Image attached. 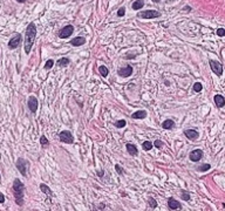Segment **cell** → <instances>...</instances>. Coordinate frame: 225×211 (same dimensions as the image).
<instances>
[{
  "instance_id": "1",
  "label": "cell",
  "mask_w": 225,
  "mask_h": 211,
  "mask_svg": "<svg viewBox=\"0 0 225 211\" xmlns=\"http://www.w3.org/2000/svg\"><path fill=\"white\" fill-rule=\"evenodd\" d=\"M35 36H36V27H35V24L32 22V24H30L27 26L26 34H25V53L26 54L31 53V49H32L33 47Z\"/></svg>"
},
{
  "instance_id": "2",
  "label": "cell",
  "mask_w": 225,
  "mask_h": 211,
  "mask_svg": "<svg viewBox=\"0 0 225 211\" xmlns=\"http://www.w3.org/2000/svg\"><path fill=\"white\" fill-rule=\"evenodd\" d=\"M24 191H25V185L19 178H15L13 182V194L15 198V203L19 207L24 205Z\"/></svg>"
},
{
  "instance_id": "3",
  "label": "cell",
  "mask_w": 225,
  "mask_h": 211,
  "mask_svg": "<svg viewBox=\"0 0 225 211\" xmlns=\"http://www.w3.org/2000/svg\"><path fill=\"white\" fill-rule=\"evenodd\" d=\"M15 165H17L18 170L20 171V174H21L24 177H27V170H28L30 163H28V162H27L25 158L20 157V158H18V161H17Z\"/></svg>"
},
{
  "instance_id": "4",
  "label": "cell",
  "mask_w": 225,
  "mask_h": 211,
  "mask_svg": "<svg viewBox=\"0 0 225 211\" xmlns=\"http://www.w3.org/2000/svg\"><path fill=\"white\" fill-rule=\"evenodd\" d=\"M59 137H60V141H61L62 143H66V144H72V143H74V137H73L72 133L68 131V130L61 131L60 135H59Z\"/></svg>"
},
{
  "instance_id": "5",
  "label": "cell",
  "mask_w": 225,
  "mask_h": 211,
  "mask_svg": "<svg viewBox=\"0 0 225 211\" xmlns=\"http://www.w3.org/2000/svg\"><path fill=\"white\" fill-rule=\"evenodd\" d=\"M161 14L158 11H155V9H149V11H144V12H141L138 14L140 18H143V19H155V18H158Z\"/></svg>"
},
{
  "instance_id": "6",
  "label": "cell",
  "mask_w": 225,
  "mask_h": 211,
  "mask_svg": "<svg viewBox=\"0 0 225 211\" xmlns=\"http://www.w3.org/2000/svg\"><path fill=\"white\" fill-rule=\"evenodd\" d=\"M21 34L20 33H18V34H15L11 40H9V42H8V48L9 49H15L18 46H19V44L21 42Z\"/></svg>"
},
{
  "instance_id": "7",
  "label": "cell",
  "mask_w": 225,
  "mask_h": 211,
  "mask_svg": "<svg viewBox=\"0 0 225 211\" xmlns=\"http://www.w3.org/2000/svg\"><path fill=\"white\" fill-rule=\"evenodd\" d=\"M74 32V27L72 25H67L66 27H64L62 30L59 32V38L60 39H66V38H69Z\"/></svg>"
},
{
  "instance_id": "8",
  "label": "cell",
  "mask_w": 225,
  "mask_h": 211,
  "mask_svg": "<svg viewBox=\"0 0 225 211\" xmlns=\"http://www.w3.org/2000/svg\"><path fill=\"white\" fill-rule=\"evenodd\" d=\"M210 67H211V70L216 75L221 76L223 74V66L219 62H217V61H210Z\"/></svg>"
},
{
  "instance_id": "9",
  "label": "cell",
  "mask_w": 225,
  "mask_h": 211,
  "mask_svg": "<svg viewBox=\"0 0 225 211\" xmlns=\"http://www.w3.org/2000/svg\"><path fill=\"white\" fill-rule=\"evenodd\" d=\"M27 104H28V108H30V110L32 112L33 114L36 113V110H38V99L35 96H30L28 97Z\"/></svg>"
},
{
  "instance_id": "10",
  "label": "cell",
  "mask_w": 225,
  "mask_h": 211,
  "mask_svg": "<svg viewBox=\"0 0 225 211\" xmlns=\"http://www.w3.org/2000/svg\"><path fill=\"white\" fill-rule=\"evenodd\" d=\"M117 73H119V75L122 76V78H129V76L132 74V67L128 65V66H126V67H123V68H120Z\"/></svg>"
},
{
  "instance_id": "11",
  "label": "cell",
  "mask_w": 225,
  "mask_h": 211,
  "mask_svg": "<svg viewBox=\"0 0 225 211\" xmlns=\"http://www.w3.org/2000/svg\"><path fill=\"white\" fill-rule=\"evenodd\" d=\"M168 205H169V209L170 210H176V209H182V205L178 201H176L174 197H170L168 199Z\"/></svg>"
},
{
  "instance_id": "12",
  "label": "cell",
  "mask_w": 225,
  "mask_h": 211,
  "mask_svg": "<svg viewBox=\"0 0 225 211\" xmlns=\"http://www.w3.org/2000/svg\"><path fill=\"white\" fill-rule=\"evenodd\" d=\"M202 157H203V151L200 149H196V150H192L190 152V160L192 162H198Z\"/></svg>"
},
{
  "instance_id": "13",
  "label": "cell",
  "mask_w": 225,
  "mask_h": 211,
  "mask_svg": "<svg viewBox=\"0 0 225 211\" xmlns=\"http://www.w3.org/2000/svg\"><path fill=\"white\" fill-rule=\"evenodd\" d=\"M184 135L189 138V140H191V141H195V140H197L198 138V131H196V130H193V129H188V130H185L184 131Z\"/></svg>"
},
{
  "instance_id": "14",
  "label": "cell",
  "mask_w": 225,
  "mask_h": 211,
  "mask_svg": "<svg viewBox=\"0 0 225 211\" xmlns=\"http://www.w3.org/2000/svg\"><path fill=\"white\" fill-rule=\"evenodd\" d=\"M85 42H86V39H85L83 36H77V38L70 40V45H72V46H75V47L82 46V45H85Z\"/></svg>"
},
{
  "instance_id": "15",
  "label": "cell",
  "mask_w": 225,
  "mask_h": 211,
  "mask_svg": "<svg viewBox=\"0 0 225 211\" xmlns=\"http://www.w3.org/2000/svg\"><path fill=\"white\" fill-rule=\"evenodd\" d=\"M147 112L145 110H137L134 114H131V119L134 120H140V119H145L147 117Z\"/></svg>"
},
{
  "instance_id": "16",
  "label": "cell",
  "mask_w": 225,
  "mask_h": 211,
  "mask_svg": "<svg viewBox=\"0 0 225 211\" xmlns=\"http://www.w3.org/2000/svg\"><path fill=\"white\" fill-rule=\"evenodd\" d=\"M213 100H215V103H216V106H217L218 108H222V107L225 106V99L222 95H216V96L213 97Z\"/></svg>"
},
{
  "instance_id": "17",
  "label": "cell",
  "mask_w": 225,
  "mask_h": 211,
  "mask_svg": "<svg viewBox=\"0 0 225 211\" xmlns=\"http://www.w3.org/2000/svg\"><path fill=\"white\" fill-rule=\"evenodd\" d=\"M40 189H41V191L43 192V194H46V195H48L49 197H53L54 195H53V192H52V190L45 184V183H41L40 184Z\"/></svg>"
},
{
  "instance_id": "18",
  "label": "cell",
  "mask_w": 225,
  "mask_h": 211,
  "mask_svg": "<svg viewBox=\"0 0 225 211\" xmlns=\"http://www.w3.org/2000/svg\"><path fill=\"white\" fill-rule=\"evenodd\" d=\"M127 151H128L130 155H132V156H136L137 154H138V150H137V148L134 146V144H131V143H127Z\"/></svg>"
},
{
  "instance_id": "19",
  "label": "cell",
  "mask_w": 225,
  "mask_h": 211,
  "mask_svg": "<svg viewBox=\"0 0 225 211\" xmlns=\"http://www.w3.org/2000/svg\"><path fill=\"white\" fill-rule=\"evenodd\" d=\"M162 127L164 128V129H172L174 127H175V122L174 120H170V119H168V120H165L163 123H162Z\"/></svg>"
},
{
  "instance_id": "20",
  "label": "cell",
  "mask_w": 225,
  "mask_h": 211,
  "mask_svg": "<svg viewBox=\"0 0 225 211\" xmlns=\"http://www.w3.org/2000/svg\"><path fill=\"white\" fill-rule=\"evenodd\" d=\"M144 6V0H136V1H134L132 2V9H135V11H138V9H141L142 7Z\"/></svg>"
},
{
  "instance_id": "21",
  "label": "cell",
  "mask_w": 225,
  "mask_h": 211,
  "mask_svg": "<svg viewBox=\"0 0 225 211\" xmlns=\"http://www.w3.org/2000/svg\"><path fill=\"white\" fill-rule=\"evenodd\" d=\"M153 147H154V143H151L150 141H144V142H143V144H142L143 150H145V151L151 150V149H153Z\"/></svg>"
},
{
  "instance_id": "22",
  "label": "cell",
  "mask_w": 225,
  "mask_h": 211,
  "mask_svg": "<svg viewBox=\"0 0 225 211\" xmlns=\"http://www.w3.org/2000/svg\"><path fill=\"white\" fill-rule=\"evenodd\" d=\"M69 62H70V60H69L68 58H61L60 60L58 61V65H59L60 67H66V66L69 65Z\"/></svg>"
},
{
  "instance_id": "23",
  "label": "cell",
  "mask_w": 225,
  "mask_h": 211,
  "mask_svg": "<svg viewBox=\"0 0 225 211\" xmlns=\"http://www.w3.org/2000/svg\"><path fill=\"white\" fill-rule=\"evenodd\" d=\"M98 70H100V74L103 76V78H106V76H108V69H107V67H104V66H100L98 67Z\"/></svg>"
},
{
  "instance_id": "24",
  "label": "cell",
  "mask_w": 225,
  "mask_h": 211,
  "mask_svg": "<svg viewBox=\"0 0 225 211\" xmlns=\"http://www.w3.org/2000/svg\"><path fill=\"white\" fill-rule=\"evenodd\" d=\"M127 125V121L126 120H117L115 122V127L116 128H123Z\"/></svg>"
},
{
  "instance_id": "25",
  "label": "cell",
  "mask_w": 225,
  "mask_h": 211,
  "mask_svg": "<svg viewBox=\"0 0 225 211\" xmlns=\"http://www.w3.org/2000/svg\"><path fill=\"white\" fill-rule=\"evenodd\" d=\"M40 144H41L42 147H48L49 142H48V140L46 138V136H41V137H40Z\"/></svg>"
},
{
  "instance_id": "26",
  "label": "cell",
  "mask_w": 225,
  "mask_h": 211,
  "mask_svg": "<svg viewBox=\"0 0 225 211\" xmlns=\"http://www.w3.org/2000/svg\"><path fill=\"white\" fill-rule=\"evenodd\" d=\"M202 89H203V86H202V83H200V82H196V83L193 85V91L199 93Z\"/></svg>"
},
{
  "instance_id": "27",
  "label": "cell",
  "mask_w": 225,
  "mask_h": 211,
  "mask_svg": "<svg viewBox=\"0 0 225 211\" xmlns=\"http://www.w3.org/2000/svg\"><path fill=\"white\" fill-rule=\"evenodd\" d=\"M53 66H54V60H52V59H49V60L45 63V68H46V69H51Z\"/></svg>"
},
{
  "instance_id": "28",
  "label": "cell",
  "mask_w": 225,
  "mask_h": 211,
  "mask_svg": "<svg viewBox=\"0 0 225 211\" xmlns=\"http://www.w3.org/2000/svg\"><path fill=\"white\" fill-rule=\"evenodd\" d=\"M210 168H211L210 164H203V165H200V167L198 168V170H199V171H208Z\"/></svg>"
},
{
  "instance_id": "29",
  "label": "cell",
  "mask_w": 225,
  "mask_h": 211,
  "mask_svg": "<svg viewBox=\"0 0 225 211\" xmlns=\"http://www.w3.org/2000/svg\"><path fill=\"white\" fill-rule=\"evenodd\" d=\"M182 199H183V201H187V202L190 199V195H189L187 191H184V190L182 191Z\"/></svg>"
},
{
  "instance_id": "30",
  "label": "cell",
  "mask_w": 225,
  "mask_h": 211,
  "mask_svg": "<svg viewBox=\"0 0 225 211\" xmlns=\"http://www.w3.org/2000/svg\"><path fill=\"white\" fill-rule=\"evenodd\" d=\"M149 205H150L153 209H155V208L157 207V203H156V201H155L153 197H150V198H149Z\"/></svg>"
},
{
  "instance_id": "31",
  "label": "cell",
  "mask_w": 225,
  "mask_h": 211,
  "mask_svg": "<svg viewBox=\"0 0 225 211\" xmlns=\"http://www.w3.org/2000/svg\"><path fill=\"white\" fill-rule=\"evenodd\" d=\"M154 146H155L157 149H161L164 144H163V142H162V141H160V140H156V141L154 142Z\"/></svg>"
},
{
  "instance_id": "32",
  "label": "cell",
  "mask_w": 225,
  "mask_h": 211,
  "mask_svg": "<svg viewBox=\"0 0 225 211\" xmlns=\"http://www.w3.org/2000/svg\"><path fill=\"white\" fill-rule=\"evenodd\" d=\"M126 14V7H121V8H119V11H117V15L119 17H123Z\"/></svg>"
},
{
  "instance_id": "33",
  "label": "cell",
  "mask_w": 225,
  "mask_h": 211,
  "mask_svg": "<svg viewBox=\"0 0 225 211\" xmlns=\"http://www.w3.org/2000/svg\"><path fill=\"white\" fill-rule=\"evenodd\" d=\"M217 35H218V36H225L224 28H218V30H217Z\"/></svg>"
},
{
  "instance_id": "34",
  "label": "cell",
  "mask_w": 225,
  "mask_h": 211,
  "mask_svg": "<svg viewBox=\"0 0 225 211\" xmlns=\"http://www.w3.org/2000/svg\"><path fill=\"white\" fill-rule=\"evenodd\" d=\"M115 169H116V171H117L120 175H122V174H123V170L121 169V167H120L119 164H116V165H115Z\"/></svg>"
},
{
  "instance_id": "35",
  "label": "cell",
  "mask_w": 225,
  "mask_h": 211,
  "mask_svg": "<svg viewBox=\"0 0 225 211\" xmlns=\"http://www.w3.org/2000/svg\"><path fill=\"white\" fill-rule=\"evenodd\" d=\"M0 203H1V204L5 203V196H4L2 192H0Z\"/></svg>"
},
{
  "instance_id": "36",
  "label": "cell",
  "mask_w": 225,
  "mask_h": 211,
  "mask_svg": "<svg viewBox=\"0 0 225 211\" xmlns=\"http://www.w3.org/2000/svg\"><path fill=\"white\" fill-rule=\"evenodd\" d=\"M183 11H191V8L189 6H185V7H183Z\"/></svg>"
},
{
  "instance_id": "37",
  "label": "cell",
  "mask_w": 225,
  "mask_h": 211,
  "mask_svg": "<svg viewBox=\"0 0 225 211\" xmlns=\"http://www.w3.org/2000/svg\"><path fill=\"white\" fill-rule=\"evenodd\" d=\"M17 1H18V2H25L26 0H17Z\"/></svg>"
},
{
  "instance_id": "38",
  "label": "cell",
  "mask_w": 225,
  "mask_h": 211,
  "mask_svg": "<svg viewBox=\"0 0 225 211\" xmlns=\"http://www.w3.org/2000/svg\"><path fill=\"white\" fill-rule=\"evenodd\" d=\"M151 1H154V2H160L161 0H151Z\"/></svg>"
},
{
  "instance_id": "39",
  "label": "cell",
  "mask_w": 225,
  "mask_h": 211,
  "mask_svg": "<svg viewBox=\"0 0 225 211\" xmlns=\"http://www.w3.org/2000/svg\"><path fill=\"white\" fill-rule=\"evenodd\" d=\"M0 181H1V176H0Z\"/></svg>"
}]
</instances>
